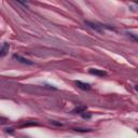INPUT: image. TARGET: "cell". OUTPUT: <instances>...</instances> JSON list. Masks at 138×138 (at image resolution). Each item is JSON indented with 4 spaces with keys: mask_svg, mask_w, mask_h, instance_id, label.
Here are the masks:
<instances>
[{
    "mask_svg": "<svg viewBox=\"0 0 138 138\" xmlns=\"http://www.w3.org/2000/svg\"><path fill=\"white\" fill-rule=\"evenodd\" d=\"M9 49H10V45L9 43H3V45L1 48H0V57H3V56H6L9 52Z\"/></svg>",
    "mask_w": 138,
    "mask_h": 138,
    "instance_id": "obj_1",
    "label": "cell"
},
{
    "mask_svg": "<svg viewBox=\"0 0 138 138\" xmlns=\"http://www.w3.org/2000/svg\"><path fill=\"white\" fill-rule=\"evenodd\" d=\"M89 72L91 75H94V76H97V77H105L107 73L105 72V71L103 70H100V69H94V68H92L89 70Z\"/></svg>",
    "mask_w": 138,
    "mask_h": 138,
    "instance_id": "obj_2",
    "label": "cell"
},
{
    "mask_svg": "<svg viewBox=\"0 0 138 138\" xmlns=\"http://www.w3.org/2000/svg\"><path fill=\"white\" fill-rule=\"evenodd\" d=\"M13 57H14L15 59H17L18 62L23 63V64H27V65H33V64H34L33 62H30L29 59H26V58H24V57H21L19 55H16V54H14V55H13Z\"/></svg>",
    "mask_w": 138,
    "mask_h": 138,
    "instance_id": "obj_3",
    "label": "cell"
},
{
    "mask_svg": "<svg viewBox=\"0 0 138 138\" xmlns=\"http://www.w3.org/2000/svg\"><path fill=\"white\" fill-rule=\"evenodd\" d=\"M76 84H77V86H78L79 89L84 90V91L91 89V85H90V84H88V83H83V82H81V81H76Z\"/></svg>",
    "mask_w": 138,
    "mask_h": 138,
    "instance_id": "obj_4",
    "label": "cell"
},
{
    "mask_svg": "<svg viewBox=\"0 0 138 138\" xmlns=\"http://www.w3.org/2000/svg\"><path fill=\"white\" fill-rule=\"evenodd\" d=\"M85 24H86V25H89L90 27L96 29L97 31H100V28L98 27V25H96V24H94V23H91V22H86V21H85Z\"/></svg>",
    "mask_w": 138,
    "mask_h": 138,
    "instance_id": "obj_5",
    "label": "cell"
},
{
    "mask_svg": "<svg viewBox=\"0 0 138 138\" xmlns=\"http://www.w3.org/2000/svg\"><path fill=\"white\" fill-rule=\"evenodd\" d=\"M86 110V107H78V108H75L73 109V112H83Z\"/></svg>",
    "mask_w": 138,
    "mask_h": 138,
    "instance_id": "obj_6",
    "label": "cell"
},
{
    "mask_svg": "<svg viewBox=\"0 0 138 138\" xmlns=\"http://www.w3.org/2000/svg\"><path fill=\"white\" fill-rule=\"evenodd\" d=\"M31 125H38V123H35V122H28V123L23 124L22 127H27V126H31Z\"/></svg>",
    "mask_w": 138,
    "mask_h": 138,
    "instance_id": "obj_7",
    "label": "cell"
},
{
    "mask_svg": "<svg viewBox=\"0 0 138 138\" xmlns=\"http://www.w3.org/2000/svg\"><path fill=\"white\" fill-rule=\"evenodd\" d=\"M76 132H80V133H86V132H91V130H85V129H75Z\"/></svg>",
    "mask_w": 138,
    "mask_h": 138,
    "instance_id": "obj_8",
    "label": "cell"
},
{
    "mask_svg": "<svg viewBox=\"0 0 138 138\" xmlns=\"http://www.w3.org/2000/svg\"><path fill=\"white\" fill-rule=\"evenodd\" d=\"M82 116L84 118V119H90V118H91V114H86V113H83V114H82Z\"/></svg>",
    "mask_w": 138,
    "mask_h": 138,
    "instance_id": "obj_9",
    "label": "cell"
},
{
    "mask_svg": "<svg viewBox=\"0 0 138 138\" xmlns=\"http://www.w3.org/2000/svg\"><path fill=\"white\" fill-rule=\"evenodd\" d=\"M7 132H8V133H9V132L11 133V132H13V129H8V130H7Z\"/></svg>",
    "mask_w": 138,
    "mask_h": 138,
    "instance_id": "obj_10",
    "label": "cell"
}]
</instances>
